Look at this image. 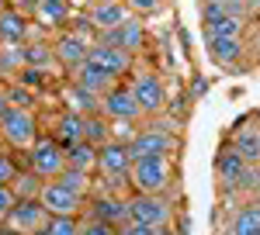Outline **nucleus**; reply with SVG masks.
<instances>
[{"label":"nucleus","instance_id":"1","mask_svg":"<svg viewBox=\"0 0 260 235\" xmlns=\"http://www.w3.org/2000/svg\"><path fill=\"white\" fill-rule=\"evenodd\" d=\"M177 173L174 156H132L128 163V190L132 194H163Z\"/></svg>","mask_w":260,"mask_h":235},{"label":"nucleus","instance_id":"2","mask_svg":"<svg viewBox=\"0 0 260 235\" xmlns=\"http://www.w3.org/2000/svg\"><path fill=\"white\" fill-rule=\"evenodd\" d=\"M42 128H39V114L31 107L11 104V111L0 118V145L11 152H28L39 142Z\"/></svg>","mask_w":260,"mask_h":235},{"label":"nucleus","instance_id":"3","mask_svg":"<svg viewBox=\"0 0 260 235\" xmlns=\"http://www.w3.org/2000/svg\"><path fill=\"white\" fill-rule=\"evenodd\" d=\"M128 163H132L128 145L111 138V142L98 145V170H94V176L111 194H125L128 190Z\"/></svg>","mask_w":260,"mask_h":235},{"label":"nucleus","instance_id":"4","mask_svg":"<svg viewBox=\"0 0 260 235\" xmlns=\"http://www.w3.org/2000/svg\"><path fill=\"white\" fill-rule=\"evenodd\" d=\"M174 201L163 194H128V221H139L146 228H167L174 225Z\"/></svg>","mask_w":260,"mask_h":235},{"label":"nucleus","instance_id":"5","mask_svg":"<svg viewBox=\"0 0 260 235\" xmlns=\"http://www.w3.org/2000/svg\"><path fill=\"white\" fill-rule=\"evenodd\" d=\"M24 156H28V170L35 176H42V180H56L66 170V149L52 135H39V142Z\"/></svg>","mask_w":260,"mask_h":235},{"label":"nucleus","instance_id":"6","mask_svg":"<svg viewBox=\"0 0 260 235\" xmlns=\"http://www.w3.org/2000/svg\"><path fill=\"white\" fill-rule=\"evenodd\" d=\"M98 114H104L108 121H139L142 111H139V104H136V97H132V87L118 80V83H111L101 94Z\"/></svg>","mask_w":260,"mask_h":235},{"label":"nucleus","instance_id":"7","mask_svg":"<svg viewBox=\"0 0 260 235\" xmlns=\"http://www.w3.org/2000/svg\"><path fill=\"white\" fill-rule=\"evenodd\" d=\"M42 208L49 211V215H83V204H87V197L77 194L70 183H62V180H45L42 183Z\"/></svg>","mask_w":260,"mask_h":235},{"label":"nucleus","instance_id":"8","mask_svg":"<svg viewBox=\"0 0 260 235\" xmlns=\"http://www.w3.org/2000/svg\"><path fill=\"white\" fill-rule=\"evenodd\" d=\"M128 87H132V97H136L142 114H160L163 111V104H167V83L156 73H149V69L136 73L132 69V83Z\"/></svg>","mask_w":260,"mask_h":235},{"label":"nucleus","instance_id":"9","mask_svg":"<svg viewBox=\"0 0 260 235\" xmlns=\"http://www.w3.org/2000/svg\"><path fill=\"white\" fill-rule=\"evenodd\" d=\"M128 145V156H177L180 138L174 132H156V128H139L136 135L125 142Z\"/></svg>","mask_w":260,"mask_h":235},{"label":"nucleus","instance_id":"10","mask_svg":"<svg viewBox=\"0 0 260 235\" xmlns=\"http://www.w3.org/2000/svg\"><path fill=\"white\" fill-rule=\"evenodd\" d=\"M83 215L108 221V225H125L128 221V194H104V190H90L87 204H83Z\"/></svg>","mask_w":260,"mask_h":235},{"label":"nucleus","instance_id":"11","mask_svg":"<svg viewBox=\"0 0 260 235\" xmlns=\"http://www.w3.org/2000/svg\"><path fill=\"white\" fill-rule=\"evenodd\" d=\"M87 62L101 66L111 80H125V76H132V69H136V56L118 49V45H108V42H94L90 52H87Z\"/></svg>","mask_w":260,"mask_h":235},{"label":"nucleus","instance_id":"12","mask_svg":"<svg viewBox=\"0 0 260 235\" xmlns=\"http://www.w3.org/2000/svg\"><path fill=\"white\" fill-rule=\"evenodd\" d=\"M90 45H94V42L83 38L80 31H59L56 42H52V59H56V66H62V69L73 76V73L83 66V59H87V52H90Z\"/></svg>","mask_w":260,"mask_h":235},{"label":"nucleus","instance_id":"13","mask_svg":"<svg viewBox=\"0 0 260 235\" xmlns=\"http://www.w3.org/2000/svg\"><path fill=\"white\" fill-rule=\"evenodd\" d=\"M45 221H49V211L42 208V201L35 197V201H14L11 215L4 218L0 225H7L11 232H18V235H31V232H39V228H45Z\"/></svg>","mask_w":260,"mask_h":235},{"label":"nucleus","instance_id":"14","mask_svg":"<svg viewBox=\"0 0 260 235\" xmlns=\"http://www.w3.org/2000/svg\"><path fill=\"white\" fill-rule=\"evenodd\" d=\"M205 49H208V59L222 69H240L246 56L243 38H233V35H205Z\"/></svg>","mask_w":260,"mask_h":235},{"label":"nucleus","instance_id":"15","mask_svg":"<svg viewBox=\"0 0 260 235\" xmlns=\"http://www.w3.org/2000/svg\"><path fill=\"white\" fill-rule=\"evenodd\" d=\"M83 18L90 21V28L101 35V31H111V28L125 24L132 14H128V7H125L121 0H98V4H90V7L83 11Z\"/></svg>","mask_w":260,"mask_h":235},{"label":"nucleus","instance_id":"16","mask_svg":"<svg viewBox=\"0 0 260 235\" xmlns=\"http://www.w3.org/2000/svg\"><path fill=\"white\" fill-rule=\"evenodd\" d=\"M98 42H108V45H118V49H125V52H139L142 45H146V28H142V18H132L125 21V24H118V28H111V31H101Z\"/></svg>","mask_w":260,"mask_h":235},{"label":"nucleus","instance_id":"17","mask_svg":"<svg viewBox=\"0 0 260 235\" xmlns=\"http://www.w3.org/2000/svg\"><path fill=\"white\" fill-rule=\"evenodd\" d=\"M31 21L49 31H66V24L73 21V7L70 0H39V7L31 11Z\"/></svg>","mask_w":260,"mask_h":235},{"label":"nucleus","instance_id":"18","mask_svg":"<svg viewBox=\"0 0 260 235\" xmlns=\"http://www.w3.org/2000/svg\"><path fill=\"white\" fill-rule=\"evenodd\" d=\"M24 42H31V14L7 7L0 14V45H24Z\"/></svg>","mask_w":260,"mask_h":235},{"label":"nucleus","instance_id":"19","mask_svg":"<svg viewBox=\"0 0 260 235\" xmlns=\"http://www.w3.org/2000/svg\"><path fill=\"white\" fill-rule=\"evenodd\" d=\"M52 138L59 142L62 149L73 145V142H80V138H83V114H80V111L62 107L59 114H56V121H52Z\"/></svg>","mask_w":260,"mask_h":235},{"label":"nucleus","instance_id":"20","mask_svg":"<svg viewBox=\"0 0 260 235\" xmlns=\"http://www.w3.org/2000/svg\"><path fill=\"white\" fill-rule=\"evenodd\" d=\"M246 159L233 149V145H225V149H219V156H215V176H219L225 187H236L243 180V173H246Z\"/></svg>","mask_w":260,"mask_h":235},{"label":"nucleus","instance_id":"21","mask_svg":"<svg viewBox=\"0 0 260 235\" xmlns=\"http://www.w3.org/2000/svg\"><path fill=\"white\" fill-rule=\"evenodd\" d=\"M66 166L94 176V170H98V145H94V142H87V138L73 142V145H66Z\"/></svg>","mask_w":260,"mask_h":235},{"label":"nucleus","instance_id":"22","mask_svg":"<svg viewBox=\"0 0 260 235\" xmlns=\"http://www.w3.org/2000/svg\"><path fill=\"white\" fill-rule=\"evenodd\" d=\"M229 145H233V149H236V152H240L250 166H253V163H260V128H253V125H250V128H240V132L233 135V142H229Z\"/></svg>","mask_w":260,"mask_h":235},{"label":"nucleus","instance_id":"23","mask_svg":"<svg viewBox=\"0 0 260 235\" xmlns=\"http://www.w3.org/2000/svg\"><path fill=\"white\" fill-rule=\"evenodd\" d=\"M205 24V35H233V38H243V14H229L222 11L219 18L201 21Z\"/></svg>","mask_w":260,"mask_h":235},{"label":"nucleus","instance_id":"24","mask_svg":"<svg viewBox=\"0 0 260 235\" xmlns=\"http://www.w3.org/2000/svg\"><path fill=\"white\" fill-rule=\"evenodd\" d=\"M21 56H24V66L28 69H49L56 59H52V42H24V49H21Z\"/></svg>","mask_w":260,"mask_h":235},{"label":"nucleus","instance_id":"25","mask_svg":"<svg viewBox=\"0 0 260 235\" xmlns=\"http://www.w3.org/2000/svg\"><path fill=\"white\" fill-rule=\"evenodd\" d=\"M42 183H45L42 176H35L28 166H21V173L14 176L11 190H14V197H18V201H35V197L42 194Z\"/></svg>","mask_w":260,"mask_h":235},{"label":"nucleus","instance_id":"26","mask_svg":"<svg viewBox=\"0 0 260 235\" xmlns=\"http://www.w3.org/2000/svg\"><path fill=\"white\" fill-rule=\"evenodd\" d=\"M83 138L87 142H94V145H104V142H111V121L104 114H83Z\"/></svg>","mask_w":260,"mask_h":235},{"label":"nucleus","instance_id":"27","mask_svg":"<svg viewBox=\"0 0 260 235\" xmlns=\"http://www.w3.org/2000/svg\"><path fill=\"white\" fill-rule=\"evenodd\" d=\"M233 235H260V204H246L233 218Z\"/></svg>","mask_w":260,"mask_h":235},{"label":"nucleus","instance_id":"28","mask_svg":"<svg viewBox=\"0 0 260 235\" xmlns=\"http://www.w3.org/2000/svg\"><path fill=\"white\" fill-rule=\"evenodd\" d=\"M45 232L49 235H80V215H49Z\"/></svg>","mask_w":260,"mask_h":235},{"label":"nucleus","instance_id":"29","mask_svg":"<svg viewBox=\"0 0 260 235\" xmlns=\"http://www.w3.org/2000/svg\"><path fill=\"white\" fill-rule=\"evenodd\" d=\"M18 173H21V166H18V159H14V152L0 145V183H14Z\"/></svg>","mask_w":260,"mask_h":235},{"label":"nucleus","instance_id":"30","mask_svg":"<svg viewBox=\"0 0 260 235\" xmlns=\"http://www.w3.org/2000/svg\"><path fill=\"white\" fill-rule=\"evenodd\" d=\"M121 4L128 7V14H136V18H149V14L163 11L167 0H121Z\"/></svg>","mask_w":260,"mask_h":235},{"label":"nucleus","instance_id":"31","mask_svg":"<svg viewBox=\"0 0 260 235\" xmlns=\"http://www.w3.org/2000/svg\"><path fill=\"white\" fill-rule=\"evenodd\" d=\"M80 235H115V225H108V221H98V218L80 215Z\"/></svg>","mask_w":260,"mask_h":235},{"label":"nucleus","instance_id":"32","mask_svg":"<svg viewBox=\"0 0 260 235\" xmlns=\"http://www.w3.org/2000/svg\"><path fill=\"white\" fill-rule=\"evenodd\" d=\"M14 190H11V183H0V221L11 215V208H14Z\"/></svg>","mask_w":260,"mask_h":235},{"label":"nucleus","instance_id":"33","mask_svg":"<svg viewBox=\"0 0 260 235\" xmlns=\"http://www.w3.org/2000/svg\"><path fill=\"white\" fill-rule=\"evenodd\" d=\"M115 235H153V228H146V225H139V221H125V225L115 228Z\"/></svg>","mask_w":260,"mask_h":235},{"label":"nucleus","instance_id":"34","mask_svg":"<svg viewBox=\"0 0 260 235\" xmlns=\"http://www.w3.org/2000/svg\"><path fill=\"white\" fill-rule=\"evenodd\" d=\"M7 7H14L21 14H31V11L39 7V0H7Z\"/></svg>","mask_w":260,"mask_h":235},{"label":"nucleus","instance_id":"35","mask_svg":"<svg viewBox=\"0 0 260 235\" xmlns=\"http://www.w3.org/2000/svg\"><path fill=\"white\" fill-rule=\"evenodd\" d=\"M7 111H11V94H7V90L0 87V118L7 114Z\"/></svg>","mask_w":260,"mask_h":235},{"label":"nucleus","instance_id":"36","mask_svg":"<svg viewBox=\"0 0 260 235\" xmlns=\"http://www.w3.org/2000/svg\"><path fill=\"white\" fill-rule=\"evenodd\" d=\"M90 4H98V0H70V7H73V11H87Z\"/></svg>","mask_w":260,"mask_h":235},{"label":"nucleus","instance_id":"37","mask_svg":"<svg viewBox=\"0 0 260 235\" xmlns=\"http://www.w3.org/2000/svg\"><path fill=\"white\" fill-rule=\"evenodd\" d=\"M153 235H177V228H174V225H167V228H156Z\"/></svg>","mask_w":260,"mask_h":235},{"label":"nucleus","instance_id":"38","mask_svg":"<svg viewBox=\"0 0 260 235\" xmlns=\"http://www.w3.org/2000/svg\"><path fill=\"white\" fill-rule=\"evenodd\" d=\"M233 4H240L243 11H253V0H233Z\"/></svg>","mask_w":260,"mask_h":235},{"label":"nucleus","instance_id":"39","mask_svg":"<svg viewBox=\"0 0 260 235\" xmlns=\"http://www.w3.org/2000/svg\"><path fill=\"white\" fill-rule=\"evenodd\" d=\"M0 235H18V232H11V228H7V225H0Z\"/></svg>","mask_w":260,"mask_h":235},{"label":"nucleus","instance_id":"40","mask_svg":"<svg viewBox=\"0 0 260 235\" xmlns=\"http://www.w3.org/2000/svg\"><path fill=\"white\" fill-rule=\"evenodd\" d=\"M4 11H7V0H0V14H4Z\"/></svg>","mask_w":260,"mask_h":235},{"label":"nucleus","instance_id":"41","mask_svg":"<svg viewBox=\"0 0 260 235\" xmlns=\"http://www.w3.org/2000/svg\"><path fill=\"white\" fill-rule=\"evenodd\" d=\"M31 235H49V232H45V228H39V232H31Z\"/></svg>","mask_w":260,"mask_h":235},{"label":"nucleus","instance_id":"42","mask_svg":"<svg viewBox=\"0 0 260 235\" xmlns=\"http://www.w3.org/2000/svg\"><path fill=\"white\" fill-rule=\"evenodd\" d=\"M0 76H4V59H0Z\"/></svg>","mask_w":260,"mask_h":235},{"label":"nucleus","instance_id":"43","mask_svg":"<svg viewBox=\"0 0 260 235\" xmlns=\"http://www.w3.org/2000/svg\"><path fill=\"white\" fill-rule=\"evenodd\" d=\"M212 4H225V0H212Z\"/></svg>","mask_w":260,"mask_h":235},{"label":"nucleus","instance_id":"44","mask_svg":"<svg viewBox=\"0 0 260 235\" xmlns=\"http://www.w3.org/2000/svg\"><path fill=\"white\" fill-rule=\"evenodd\" d=\"M253 7H260V0H253Z\"/></svg>","mask_w":260,"mask_h":235}]
</instances>
